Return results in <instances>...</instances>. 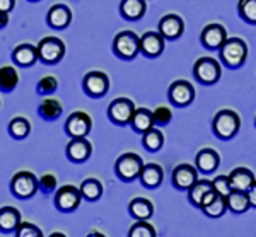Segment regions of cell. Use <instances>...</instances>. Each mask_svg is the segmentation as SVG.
Returning a JSON list of instances; mask_svg holds the SVG:
<instances>
[{
    "instance_id": "3",
    "label": "cell",
    "mask_w": 256,
    "mask_h": 237,
    "mask_svg": "<svg viewBox=\"0 0 256 237\" xmlns=\"http://www.w3.org/2000/svg\"><path fill=\"white\" fill-rule=\"evenodd\" d=\"M193 76L200 84L204 86H214L218 82V78L222 76L220 62H217L216 58L210 56H202L198 58L193 65Z\"/></svg>"
},
{
    "instance_id": "6",
    "label": "cell",
    "mask_w": 256,
    "mask_h": 237,
    "mask_svg": "<svg viewBox=\"0 0 256 237\" xmlns=\"http://www.w3.org/2000/svg\"><path fill=\"white\" fill-rule=\"evenodd\" d=\"M38 178L30 171H19L14 174V178L10 180V190L14 193V196L20 200H28L34 196L38 191Z\"/></svg>"
},
{
    "instance_id": "30",
    "label": "cell",
    "mask_w": 256,
    "mask_h": 237,
    "mask_svg": "<svg viewBox=\"0 0 256 237\" xmlns=\"http://www.w3.org/2000/svg\"><path fill=\"white\" fill-rule=\"evenodd\" d=\"M19 84V74L12 65H4L0 68V90L10 92Z\"/></svg>"
},
{
    "instance_id": "29",
    "label": "cell",
    "mask_w": 256,
    "mask_h": 237,
    "mask_svg": "<svg viewBox=\"0 0 256 237\" xmlns=\"http://www.w3.org/2000/svg\"><path fill=\"white\" fill-rule=\"evenodd\" d=\"M142 145L147 148L148 152H158L162 148L164 145V135L159 128L152 126L147 132L142 133Z\"/></svg>"
},
{
    "instance_id": "11",
    "label": "cell",
    "mask_w": 256,
    "mask_h": 237,
    "mask_svg": "<svg viewBox=\"0 0 256 237\" xmlns=\"http://www.w3.org/2000/svg\"><path fill=\"white\" fill-rule=\"evenodd\" d=\"M82 87H84V92L90 98H102L110 90V77L104 72L92 70V72L86 74Z\"/></svg>"
},
{
    "instance_id": "35",
    "label": "cell",
    "mask_w": 256,
    "mask_h": 237,
    "mask_svg": "<svg viewBox=\"0 0 256 237\" xmlns=\"http://www.w3.org/2000/svg\"><path fill=\"white\" fill-rule=\"evenodd\" d=\"M238 12L248 24H256V0H239Z\"/></svg>"
},
{
    "instance_id": "9",
    "label": "cell",
    "mask_w": 256,
    "mask_h": 237,
    "mask_svg": "<svg viewBox=\"0 0 256 237\" xmlns=\"http://www.w3.org/2000/svg\"><path fill=\"white\" fill-rule=\"evenodd\" d=\"M135 104L134 101L126 98H118L114 101H111V104L108 106V118L113 122L114 124H130L132 116L135 113Z\"/></svg>"
},
{
    "instance_id": "37",
    "label": "cell",
    "mask_w": 256,
    "mask_h": 237,
    "mask_svg": "<svg viewBox=\"0 0 256 237\" xmlns=\"http://www.w3.org/2000/svg\"><path fill=\"white\" fill-rule=\"evenodd\" d=\"M152 114H154V126H166L172 120V111L166 106H159L156 111H152Z\"/></svg>"
},
{
    "instance_id": "43",
    "label": "cell",
    "mask_w": 256,
    "mask_h": 237,
    "mask_svg": "<svg viewBox=\"0 0 256 237\" xmlns=\"http://www.w3.org/2000/svg\"><path fill=\"white\" fill-rule=\"evenodd\" d=\"M16 7V0H0V10L10 12Z\"/></svg>"
},
{
    "instance_id": "33",
    "label": "cell",
    "mask_w": 256,
    "mask_h": 237,
    "mask_svg": "<svg viewBox=\"0 0 256 237\" xmlns=\"http://www.w3.org/2000/svg\"><path fill=\"white\" fill-rule=\"evenodd\" d=\"M62 104H60V101L58 99H55V98H44L43 101H41V104H40V114H41V118H44V120H56L58 116L62 114Z\"/></svg>"
},
{
    "instance_id": "31",
    "label": "cell",
    "mask_w": 256,
    "mask_h": 237,
    "mask_svg": "<svg viewBox=\"0 0 256 237\" xmlns=\"http://www.w3.org/2000/svg\"><path fill=\"white\" fill-rule=\"evenodd\" d=\"M79 190L82 193V198L88 200V202H96L102 194V184L96 178H88V180H84L80 182Z\"/></svg>"
},
{
    "instance_id": "15",
    "label": "cell",
    "mask_w": 256,
    "mask_h": 237,
    "mask_svg": "<svg viewBox=\"0 0 256 237\" xmlns=\"http://www.w3.org/2000/svg\"><path fill=\"white\" fill-rule=\"evenodd\" d=\"M198 180V169L190 164H180L172 171V186L176 190L188 191Z\"/></svg>"
},
{
    "instance_id": "4",
    "label": "cell",
    "mask_w": 256,
    "mask_h": 237,
    "mask_svg": "<svg viewBox=\"0 0 256 237\" xmlns=\"http://www.w3.org/2000/svg\"><path fill=\"white\" fill-rule=\"evenodd\" d=\"M113 52L118 58L134 60L140 53V36L134 31H122L113 40Z\"/></svg>"
},
{
    "instance_id": "44",
    "label": "cell",
    "mask_w": 256,
    "mask_h": 237,
    "mask_svg": "<svg viewBox=\"0 0 256 237\" xmlns=\"http://www.w3.org/2000/svg\"><path fill=\"white\" fill-rule=\"evenodd\" d=\"M9 24V12L0 10V29H4Z\"/></svg>"
},
{
    "instance_id": "40",
    "label": "cell",
    "mask_w": 256,
    "mask_h": 237,
    "mask_svg": "<svg viewBox=\"0 0 256 237\" xmlns=\"http://www.w3.org/2000/svg\"><path fill=\"white\" fill-rule=\"evenodd\" d=\"M212 186L218 194H222V196H227V194L232 191L230 182H229V176H217L216 180H212Z\"/></svg>"
},
{
    "instance_id": "36",
    "label": "cell",
    "mask_w": 256,
    "mask_h": 237,
    "mask_svg": "<svg viewBox=\"0 0 256 237\" xmlns=\"http://www.w3.org/2000/svg\"><path fill=\"white\" fill-rule=\"evenodd\" d=\"M130 237H156V228L147 222V220H138L128 230Z\"/></svg>"
},
{
    "instance_id": "41",
    "label": "cell",
    "mask_w": 256,
    "mask_h": 237,
    "mask_svg": "<svg viewBox=\"0 0 256 237\" xmlns=\"http://www.w3.org/2000/svg\"><path fill=\"white\" fill-rule=\"evenodd\" d=\"M38 186L43 193H53L56 190V178L53 174H44L38 180Z\"/></svg>"
},
{
    "instance_id": "10",
    "label": "cell",
    "mask_w": 256,
    "mask_h": 237,
    "mask_svg": "<svg viewBox=\"0 0 256 237\" xmlns=\"http://www.w3.org/2000/svg\"><path fill=\"white\" fill-rule=\"evenodd\" d=\"M92 130V120L84 111H76L67 118L65 122V132L70 138H80V136H88Z\"/></svg>"
},
{
    "instance_id": "21",
    "label": "cell",
    "mask_w": 256,
    "mask_h": 237,
    "mask_svg": "<svg viewBox=\"0 0 256 237\" xmlns=\"http://www.w3.org/2000/svg\"><path fill=\"white\" fill-rule=\"evenodd\" d=\"M138 180L144 186H146V188L154 190V188H158V186H160V182H162L164 171L159 164H147V166L144 164Z\"/></svg>"
},
{
    "instance_id": "13",
    "label": "cell",
    "mask_w": 256,
    "mask_h": 237,
    "mask_svg": "<svg viewBox=\"0 0 256 237\" xmlns=\"http://www.w3.org/2000/svg\"><path fill=\"white\" fill-rule=\"evenodd\" d=\"M166 38L159 31H147L140 36V53L147 58H156L164 52Z\"/></svg>"
},
{
    "instance_id": "16",
    "label": "cell",
    "mask_w": 256,
    "mask_h": 237,
    "mask_svg": "<svg viewBox=\"0 0 256 237\" xmlns=\"http://www.w3.org/2000/svg\"><path fill=\"white\" fill-rule=\"evenodd\" d=\"M158 31L166 40H178L184 32V22L178 14H166L164 18H160Z\"/></svg>"
},
{
    "instance_id": "28",
    "label": "cell",
    "mask_w": 256,
    "mask_h": 237,
    "mask_svg": "<svg viewBox=\"0 0 256 237\" xmlns=\"http://www.w3.org/2000/svg\"><path fill=\"white\" fill-rule=\"evenodd\" d=\"M212 190H214L212 181H208V180H196L195 184H193L192 188L188 190V200H190V203H192L193 206H196V208H200V205H202V202H204V198L207 196V194Z\"/></svg>"
},
{
    "instance_id": "34",
    "label": "cell",
    "mask_w": 256,
    "mask_h": 237,
    "mask_svg": "<svg viewBox=\"0 0 256 237\" xmlns=\"http://www.w3.org/2000/svg\"><path fill=\"white\" fill-rule=\"evenodd\" d=\"M31 132V123L28 122L22 116H18V118L10 120L9 123V133L14 138H26Z\"/></svg>"
},
{
    "instance_id": "20",
    "label": "cell",
    "mask_w": 256,
    "mask_h": 237,
    "mask_svg": "<svg viewBox=\"0 0 256 237\" xmlns=\"http://www.w3.org/2000/svg\"><path fill=\"white\" fill-rule=\"evenodd\" d=\"M38 58H40L38 56V46L30 44V43L19 44V46H16L14 52H12V60H14V64L19 65V66L34 65Z\"/></svg>"
},
{
    "instance_id": "45",
    "label": "cell",
    "mask_w": 256,
    "mask_h": 237,
    "mask_svg": "<svg viewBox=\"0 0 256 237\" xmlns=\"http://www.w3.org/2000/svg\"><path fill=\"white\" fill-rule=\"evenodd\" d=\"M31 2H40V0H31Z\"/></svg>"
},
{
    "instance_id": "38",
    "label": "cell",
    "mask_w": 256,
    "mask_h": 237,
    "mask_svg": "<svg viewBox=\"0 0 256 237\" xmlns=\"http://www.w3.org/2000/svg\"><path fill=\"white\" fill-rule=\"evenodd\" d=\"M56 87H58V82H56V78L52 77V76H46V77H43L38 82V87H36V89H38V92L41 96H50L52 92H55Z\"/></svg>"
},
{
    "instance_id": "1",
    "label": "cell",
    "mask_w": 256,
    "mask_h": 237,
    "mask_svg": "<svg viewBox=\"0 0 256 237\" xmlns=\"http://www.w3.org/2000/svg\"><path fill=\"white\" fill-rule=\"evenodd\" d=\"M218 58L227 68L236 70L244 65L248 58V44L241 38H227L218 48Z\"/></svg>"
},
{
    "instance_id": "14",
    "label": "cell",
    "mask_w": 256,
    "mask_h": 237,
    "mask_svg": "<svg viewBox=\"0 0 256 237\" xmlns=\"http://www.w3.org/2000/svg\"><path fill=\"white\" fill-rule=\"evenodd\" d=\"M227 40V31L222 24L212 22L202 29L200 41L207 50H218Z\"/></svg>"
},
{
    "instance_id": "26",
    "label": "cell",
    "mask_w": 256,
    "mask_h": 237,
    "mask_svg": "<svg viewBox=\"0 0 256 237\" xmlns=\"http://www.w3.org/2000/svg\"><path fill=\"white\" fill-rule=\"evenodd\" d=\"M130 126L137 133H144V132H147L148 128H152L154 126V114H152V111L147 110V108H138V110H135V113L130 120Z\"/></svg>"
},
{
    "instance_id": "18",
    "label": "cell",
    "mask_w": 256,
    "mask_h": 237,
    "mask_svg": "<svg viewBox=\"0 0 256 237\" xmlns=\"http://www.w3.org/2000/svg\"><path fill=\"white\" fill-rule=\"evenodd\" d=\"M46 22L48 26L55 29H65L68 28V24L72 22V10L68 9V6L65 4H55L46 14Z\"/></svg>"
},
{
    "instance_id": "32",
    "label": "cell",
    "mask_w": 256,
    "mask_h": 237,
    "mask_svg": "<svg viewBox=\"0 0 256 237\" xmlns=\"http://www.w3.org/2000/svg\"><path fill=\"white\" fill-rule=\"evenodd\" d=\"M200 210L210 218H218L227 212V200H226V196H222V194L217 193L216 196L210 200L205 206H202Z\"/></svg>"
},
{
    "instance_id": "12",
    "label": "cell",
    "mask_w": 256,
    "mask_h": 237,
    "mask_svg": "<svg viewBox=\"0 0 256 237\" xmlns=\"http://www.w3.org/2000/svg\"><path fill=\"white\" fill-rule=\"evenodd\" d=\"M82 202V193L79 188L72 184H65L56 190L55 193V206L60 212H74Z\"/></svg>"
},
{
    "instance_id": "8",
    "label": "cell",
    "mask_w": 256,
    "mask_h": 237,
    "mask_svg": "<svg viewBox=\"0 0 256 237\" xmlns=\"http://www.w3.org/2000/svg\"><path fill=\"white\" fill-rule=\"evenodd\" d=\"M168 98L171 104H174L176 108H186L195 99V87L188 80H174L169 86Z\"/></svg>"
},
{
    "instance_id": "7",
    "label": "cell",
    "mask_w": 256,
    "mask_h": 237,
    "mask_svg": "<svg viewBox=\"0 0 256 237\" xmlns=\"http://www.w3.org/2000/svg\"><path fill=\"white\" fill-rule=\"evenodd\" d=\"M38 56L44 64H58L65 56V43L55 36L43 38L38 43Z\"/></svg>"
},
{
    "instance_id": "2",
    "label": "cell",
    "mask_w": 256,
    "mask_h": 237,
    "mask_svg": "<svg viewBox=\"0 0 256 237\" xmlns=\"http://www.w3.org/2000/svg\"><path fill=\"white\" fill-rule=\"evenodd\" d=\"M239 128H241V118L232 110H220L212 120V130L217 138L220 140L234 138L238 135Z\"/></svg>"
},
{
    "instance_id": "25",
    "label": "cell",
    "mask_w": 256,
    "mask_h": 237,
    "mask_svg": "<svg viewBox=\"0 0 256 237\" xmlns=\"http://www.w3.org/2000/svg\"><path fill=\"white\" fill-rule=\"evenodd\" d=\"M227 200V210H230L232 214H246L251 208L250 205V198H248L246 191H236L232 190L229 194L226 196Z\"/></svg>"
},
{
    "instance_id": "22",
    "label": "cell",
    "mask_w": 256,
    "mask_h": 237,
    "mask_svg": "<svg viewBox=\"0 0 256 237\" xmlns=\"http://www.w3.org/2000/svg\"><path fill=\"white\" fill-rule=\"evenodd\" d=\"M120 12L126 20H138L147 12V0H122Z\"/></svg>"
},
{
    "instance_id": "19",
    "label": "cell",
    "mask_w": 256,
    "mask_h": 237,
    "mask_svg": "<svg viewBox=\"0 0 256 237\" xmlns=\"http://www.w3.org/2000/svg\"><path fill=\"white\" fill-rule=\"evenodd\" d=\"M220 164V157L214 148H202L195 157V166L198 172L202 174H212Z\"/></svg>"
},
{
    "instance_id": "42",
    "label": "cell",
    "mask_w": 256,
    "mask_h": 237,
    "mask_svg": "<svg viewBox=\"0 0 256 237\" xmlns=\"http://www.w3.org/2000/svg\"><path fill=\"white\" fill-rule=\"evenodd\" d=\"M246 193H248V198H250L251 208H256V181H254V184L246 191Z\"/></svg>"
},
{
    "instance_id": "39",
    "label": "cell",
    "mask_w": 256,
    "mask_h": 237,
    "mask_svg": "<svg viewBox=\"0 0 256 237\" xmlns=\"http://www.w3.org/2000/svg\"><path fill=\"white\" fill-rule=\"evenodd\" d=\"M16 236L18 237H41L43 234H41V228L32 226V224L30 222H20L19 227L16 228Z\"/></svg>"
},
{
    "instance_id": "17",
    "label": "cell",
    "mask_w": 256,
    "mask_h": 237,
    "mask_svg": "<svg viewBox=\"0 0 256 237\" xmlns=\"http://www.w3.org/2000/svg\"><path fill=\"white\" fill-rule=\"evenodd\" d=\"M92 154V145L86 136H80V138H72L67 144V157L76 164H80V162H86Z\"/></svg>"
},
{
    "instance_id": "24",
    "label": "cell",
    "mask_w": 256,
    "mask_h": 237,
    "mask_svg": "<svg viewBox=\"0 0 256 237\" xmlns=\"http://www.w3.org/2000/svg\"><path fill=\"white\" fill-rule=\"evenodd\" d=\"M128 212L137 220H148L154 215V205L147 198H134L128 203Z\"/></svg>"
},
{
    "instance_id": "23",
    "label": "cell",
    "mask_w": 256,
    "mask_h": 237,
    "mask_svg": "<svg viewBox=\"0 0 256 237\" xmlns=\"http://www.w3.org/2000/svg\"><path fill=\"white\" fill-rule=\"evenodd\" d=\"M254 174L246 168H236L229 174L230 188L236 191H248L254 184Z\"/></svg>"
},
{
    "instance_id": "27",
    "label": "cell",
    "mask_w": 256,
    "mask_h": 237,
    "mask_svg": "<svg viewBox=\"0 0 256 237\" xmlns=\"http://www.w3.org/2000/svg\"><path fill=\"white\" fill-rule=\"evenodd\" d=\"M20 224V214L14 206H2L0 208V230L16 232Z\"/></svg>"
},
{
    "instance_id": "46",
    "label": "cell",
    "mask_w": 256,
    "mask_h": 237,
    "mask_svg": "<svg viewBox=\"0 0 256 237\" xmlns=\"http://www.w3.org/2000/svg\"><path fill=\"white\" fill-rule=\"evenodd\" d=\"M254 126H256V118H254Z\"/></svg>"
},
{
    "instance_id": "5",
    "label": "cell",
    "mask_w": 256,
    "mask_h": 237,
    "mask_svg": "<svg viewBox=\"0 0 256 237\" xmlns=\"http://www.w3.org/2000/svg\"><path fill=\"white\" fill-rule=\"evenodd\" d=\"M144 168V160L142 157L137 156L134 152H126L123 156H120L116 162H114V171L116 176L122 181H134L140 176V171Z\"/></svg>"
}]
</instances>
